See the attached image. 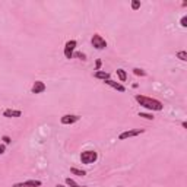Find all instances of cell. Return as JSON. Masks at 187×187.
<instances>
[{"instance_id":"e0dca14e","label":"cell","mask_w":187,"mask_h":187,"mask_svg":"<svg viewBox=\"0 0 187 187\" xmlns=\"http://www.w3.org/2000/svg\"><path fill=\"white\" fill-rule=\"evenodd\" d=\"M139 7H140V2L139 0H133V2H132V9H133V11H137Z\"/></svg>"},{"instance_id":"44dd1931","label":"cell","mask_w":187,"mask_h":187,"mask_svg":"<svg viewBox=\"0 0 187 187\" xmlns=\"http://www.w3.org/2000/svg\"><path fill=\"white\" fill-rule=\"evenodd\" d=\"M3 142L7 145V143H11L12 140H11V137H9V136H3Z\"/></svg>"},{"instance_id":"2e32d148","label":"cell","mask_w":187,"mask_h":187,"mask_svg":"<svg viewBox=\"0 0 187 187\" xmlns=\"http://www.w3.org/2000/svg\"><path fill=\"white\" fill-rule=\"evenodd\" d=\"M133 73H135L136 76H145L146 72L143 70V69H139V67H135L133 69Z\"/></svg>"},{"instance_id":"30bf717a","label":"cell","mask_w":187,"mask_h":187,"mask_svg":"<svg viewBox=\"0 0 187 187\" xmlns=\"http://www.w3.org/2000/svg\"><path fill=\"white\" fill-rule=\"evenodd\" d=\"M22 111L21 110H5L3 111V117H7V119H12V117H21Z\"/></svg>"},{"instance_id":"7a4b0ae2","label":"cell","mask_w":187,"mask_h":187,"mask_svg":"<svg viewBox=\"0 0 187 187\" xmlns=\"http://www.w3.org/2000/svg\"><path fill=\"white\" fill-rule=\"evenodd\" d=\"M98 159V154L95 151H83L80 154V161L82 164H86V165H91L94 162Z\"/></svg>"},{"instance_id":"9a60e30c","label":"cell","mask_w":187,"mask_h":187,"mask_svg":"<svg viewBox=\"0 0 187 187\" xmlns=\"http://www.w3.org/2000/svg\"><path fill=\"white\" fill-rule=\"evenodd\" d=\"M139 117H143L146 120H154V115L151 113H143V111H139Z\"/></svg>"},{"instance_id":"cb8c5ba5","label":"cell","mask_w":187,"mask_h":187,"mask_svg":"<svg viewBox=\"0 0 187 187\" xmlns=\"http://www.w3.org/2000/svg\"><path fill=\"white\" fill-rule=\"evenodd\" d=\"M80 187H85V186H80Z\"/></svg>"},{"instance_id":"603a6c76","label":"cell","mask_w":187,"mask_h":187,"mask_svg":"<svg viewBox=\"0 0 187 187\" xmlns=\"http://www.w3.org/2000/svg\"><path fill=\"white\" fill-rule=\"evenodd\" d=\"M56 187H64V186H62V184H57V186H56Z\"/></svg>"},{"instance_id":"5b68a950","label":"cell","mask_w":187,"mask_h":187,"mask_svg":"<svg viewBox=\"0 0 187 187\" xmlns=\"http://www.w3.org/2000/svg\"><path fill=\"white\" fill-rule=\"evenodd\" d=\"M76 46H78V42L75 41V40H70V41L66 42V46H64V57H66V59H72Z\"/></svg>"},{"instance_id":"52a82bcc","label":"cell","mask_w":187,"mask_h":187,"mask_svg":"<svg viewBox=\"0 0 187 187\" xmlns=\"http://www.w3.org/2000/svg\"><path fill=\"white\" fill-rule=\"evenodd\" d=\"M42 183L40 180H26L22 183H16L13 187H40Z\"/></svg>"},{"instance_id":"ffe728a7","label":"cell","mask_w":187,"mask_h":187,"mask_svg":"<svg viewBox=\"0 0 187 187\" xmlns=\"http://www.w3.org/2000/svg\"><path fill=\"white\" fill-rule=\"evenodd\" d=\"M101 64H102V63H101V60H97V63H95V70H97V72L101 69Z\"/></svg>"},{"instance_id":"277c9868","label":"cell","mask_w":187,"mask_h":187,"mask_svg":"<svg viewBox=\"0 0 187 187\" xmlns=\"http://www.w3.org/2000/svg\"><path fill=\"white\" fill-rule=\"evenodd\" d=\"M91 42H92V46L95 47L97 50H104L105 47H107V41H105L99 34H95V35L92 37V40H91Z\"/></svg>"},{"instance_id":"5bb4252c","label":"cell","mask_w":187,"mask_h":187,"mask_svg":"<svg viewBox=\"0 0 187 187\" xmlns=\"http://www.w3.org/2000/svg\"><path fill=\"white\" fill-rule=\"evenodd\" d=\"M176 56H177V59H180L181 62H186L187 60V53L186 51H178Z\"/></svg>"},{"instance_id":"d6986e66","label":"cell","mask_w":187,"mask_h":187,"mask_svg":"<svg viewBox=\"0 0 187 187\" xmlns=\"http://www.w3.org/2000/svg\"><path fill=\"white\" fill-rule=\"evenodd\" d=\"M180 24H181L183 28H186V26H187V16H183L181 21H180Z\"/></svg>"},{"instance_id":"8992f818","label":"cell","mask_w":187,"mask_h":187,"mask_svg":"<svg viewBox=\"0 0 187 187\" xmlns=\"http://www.w3.org/2000/svg\"><path fill=\"white\" fill-rule=\"evenodd\" d=\"M79 115H76V114H64L60 119V123L62 124H64V126H67V124H73V123H76V121H79Z\"/></svg>"},{"instance_id":"9c48e42d","label":"cell","mask_w":187,"mask_h":187,"mask_svg":"<svg viewBox=\"0 0 187 187\" xmlns=\"http://www.w3.org/2000/svg\"><path fill=\"white\" fill-rule=\"evenodd\" d=\"M108 86H111V88H114V89H117L119 92H124L126 91V88L121 85V83H119V82H115V80H111V79H107V80H104Z\"/></svg>"},{"instance_id":"7402d4cb","label":"cell","mask_w":187,"mask_h":187,"mask_svg":"<svg viewBox=\"0 0 187 187\" xmlns=\"http://www.w3.org/2000/svg\"><path fill=\"white\" fill-rule=\"evenodd\" d=\"M5 151H6L5 145H0V155H2V154H5Z\"/></svg>"},{"instance_id":"3957f363","label":"cell","mask_w":187,"mask_h":187,"mask_svg":"<svg viewBox=\"0 0 187 187\" xmlns=\"http://www.w3.org/2000/svg\"><path fill=\"white\" fill-rule=\"evenodd\" d=\"M142 133H145V130H143V129L126 130V132H123V133H120L119 139H120V140H126V139H129V137H135V136H139V135H142Z\"/></svg>"},{"instance_id":"4fadbf2b","label":"cell","mask_w":187,"mask_h":187,"mask_svg":"<svg viewBox=\"0 0 187 187\" xmlns=\"http://www.w3.org/2000/svg\"><path fill=\"white\" fill-rule=\"evenodd\" d=\"M70 172H72V174H75V176H82V177L86 174L85 171H82V170H78V168H75V167H72V168H70Z\"/></svg>"},{"instance_id":"ac0fdd59","label":"cell","mask_w":187,"mask_h":187,"mask_svg":"<svg viewBox=\"0 0 187 187\" xmlns=\"http://www.w3.org/2000/svg\"><path fill=\"white\" fill-rule=\"evenodd\" d=\"M73 56H75V57H78V59H80V60H86V56H85L83 53L76 51V53H73Z\"/></svg>"},{"instance_id":"ba28073f","label":"cell","mask_w":187,"mask_h":187,"mask_svg":"<svg viewBox=\"0 0 187 187\" xmlns=\"http://www.w3.org/2000/svg\"><path fill=\"white\" fill-rule=\"evenodd\" d=\"M46 89H47V86L42 80H35L34 85H32V94H42Z\"/></svg>"},{"instance_id":"8fae6325","label":"cell","mask_w":187,"mask_h":187,"mask_svg":"<svg viewBox=\"0 0 187 187\" xmlns=\"http://www.w3.org/2000/svg\"><path fill=\"white\" fill-rule=\"evenodd\" d=\"M94 78L101 79V80H107V79H110V73L104 72V70H98V72L94 73Z\"/></svg>"},{"instance_id":"6da1fadb","label":"cell","mask_w":187,"mask_h":187,"mask_svg":"<svg viewBox=\"0 0 187 187\" xmlns=\"http://www.w3.org/2000/svg\"><path fill=\"white\" fill-rule=\"evenodd\" d=\"M135 99L139 102L142 107H145L146 110H151V111H161L164 108V104L161 101H158L155 98H151V97H145V95H136Z\"/></svg>"},{"instance_id":"7c38bea8","label":"cell","mask_w":187,"mask_h":187,"mask_svg":"<svg viewBox=\"0 0 187 187\" xmlns=\"http://www.w3.org/2000/svg\"><path fill=\"white\" fill-rule=\"evenodd\" d=\"M115 73H117V76H119V79L121 80V82H124L126 79H127V73H126L124 69H117Z\"/></svg>"}]
</instances>
